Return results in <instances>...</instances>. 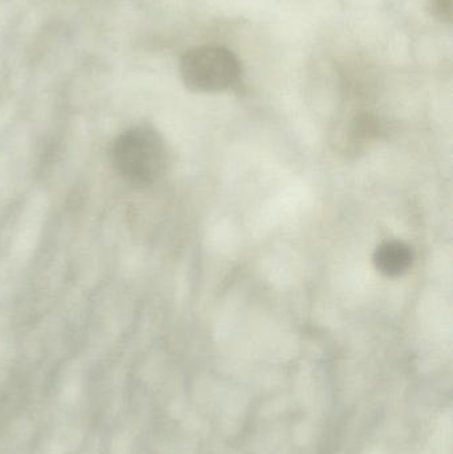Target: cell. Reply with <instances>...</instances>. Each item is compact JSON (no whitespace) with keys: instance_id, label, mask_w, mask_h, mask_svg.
<instances>
[{"instance_id":"obj_4","label":"cell","mask_w":453,"mask_h":454,"mask_svg":"<svg viewBox=\"0 0 453 454\" xmlns=\"http://www.w3.org/2000/svg\"><path fill=\"white\" fill-rule=\"evenodd\" d=\"M430 8L436 18L444 21H451L452 0H431Z\"/></svg>"},{"instance_id":"obj_2","label":"cell","mask_w":453,"mask_h":454,"mask_svg":"<svg viewBox=\"0 0 453 454\" xmlns=\"http://www.w3.org/2000/svg\"><path fill=\"white\" fill-rule=\"evenodd\" d=\"M241 63L231 51L223 47H196L181 59L184 84L196 92H223L237 84Z\"/></svg>"},{"instance_id":"obj_1","label":"cell","mask_w":453,"mask_h":454,"mask_svg":"<svg viewBox=\"0 0 453 454\" xmlns=\"http://www.w3.org/2000/svg\"><path fill=\"white\" fill-rule=\"evenodd\" d=\"M114 169L133 188H148L167 170L168 149L159 133L145 127L125 130L112 148Z\"/></svg>"},{"instance_id":"obj_3","label":"cell","mask_w":453,"mask_h":454,"mask_svg":"<svg viewBox=\"0 0 453 454\" xmlns=\"http://www.w3.org/2000/svg\"><path fill=\"white\" fill-rule=\"evenodd\" d=\"M414 254L411 247L402 240H386L378 246L374 253V263L378 271L386 277L396 278L411 269Z\"/></svg>"}]
</instances>
